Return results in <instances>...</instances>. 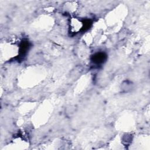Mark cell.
Returning <instances> with one entry per match:
<instances>
[{
	"instance_id": "obj_1",
	"label": "cell",
	"mask_w": 150,
	"mask_h": 150,
	"mask_svg": "<svg viewBox=\"0 0 150 150\" xmlns=\"http://www.w3.org/2000/svg\"><path fill=\"white\" fill-rule=\"evenodd\" d=\"M107 55L104 52H97L91 57L92 63L96 66H100L106 60Z\"/></svg>"
},
{
	"instance_id": "obj_2",
	"label": "cell",
	"mask_w": 150,
	"mask_h": 150,
	"mask_svg": "<svg viewBox=\"0 0 150 150\" xmlns=\"http://www.w3.org/2000/svg\"><path fill=\"white\" fill-rule=\"evenodd\" d=\"M30 47V43L27 40H23L19 45V55L17 56L18 58H22L24 57L28 52Z\"/></svg>"
}]
</instances>
